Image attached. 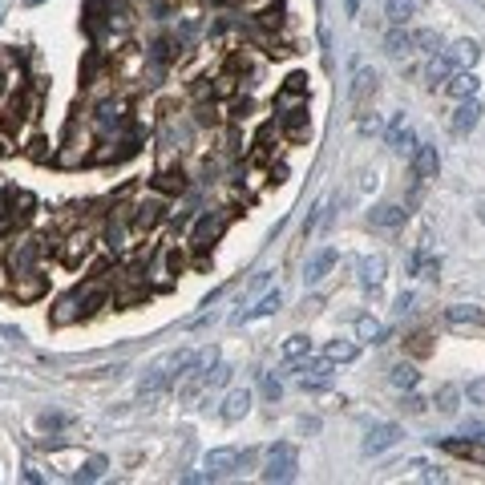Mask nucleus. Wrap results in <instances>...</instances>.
Masks as SVG:
<instances>
[{"label":"nucleus","instance_id":"f704fd0d","mask_svg":"<svg viewBox=\"0 0 485 485\" xmlns=\"http://www.w3.org/2000/svg\"><path fill=\"white\" fill-rule=\"evenodd\" d=\"M101 473H105V457H89V461H85V469L77 473V481H98Z\"/></svg>","mask_w":485,"mask_h":485},{"label":"nucleus","instance_id":"a878e982","mask_svg":"<svg viewBox=\"0 0 485 485\" xmlns=\"http://www.w3.org/2000/svg\"><path fill=\"white\" fill-rule=\"evenodd\" d=\"M323 356H328V360H332V364H348V360H356V356H360V348H356L352 340H332Z\"/></svg>","mask_w":485,"mask_h":485},{"label":"nucleus","instance_id":"c85d7f7f","mask_svg":"<svg viewBox=\"0 0 485 485\" xmlns=\"http://www.w3.org/2000/svg\"><path fill=\"white\" fill-rule=\"evenodd\" d=\"M449 73H453V61H449V57H433V61H429V69H424V77H429V85H445L449 81Z\"/></svg>","mask_w":485,"mask_h":485},{"label":"nucleus","instance_id":"58836bf2","mask_svg":"<svg viewBox=\"0 0 485 485\" xmlns=\"http://www.w3.org/2000/svg\"><path fill=\"white\" fill-rule=\"evenodd\" d=\"M409 352H412V356H429V352H433V344H429V332H417V336H409Z\"/></svg>","mask_w":485,"mask_h":485},{"label":"nucleus","instance_id":"c03bdc74","mask_svg":"<svg viewBox=\"0 0 485 485\" xmlns=\"http://www.w3.org/2000/svg\"><path fill=\"white\" fill-rule=\"evenodd\" d=\"M25 481H33V485H41V481H45V477H41V473H37V469H33V465H28V469H25Z\"/></svg>","mask_w":485,"mask_h":485},{"label":"nucleus","instance_id":"20e7f679","mask_svg":"<svg viewBox=\"0 0 485 485\" xmlns=\"http://www.w3.org/2000/svg\"><path fill=\"white\" fill-rule=\"evenodd\" d=\"M400 424H372V429H368V437H364V453H368V457H376V453H385V449H392L400 441Z\"/></svg>","mask_w":485,"mask_h":485},{"label":"nucleus","instance_id":"412c9836","mask_svg":"<svg viewBox=\"0 0 485 485\" xmlns=\"http://www.w3.org/2000/svg\"><path fill=\"white\" fill-rule=\"evenodd\" d=\"M477 85H481V81L473 77V69H461L457 77H449V81H445V89H449L457 101H461V98H477Z\"/></svg>","mask_w":485,"mask_h":485},{"label":"nucleus","instance_id":"f257e3e1","mask_svg":"<svg viewBox=\"0 0 485 485\" xmlns=\"http://www.w3.org/2000/svg\"><path fill=\"white\" fill-rule=\"evenodd\" d=\"M296 465H299L296 445L279 441V445H271V453H267V469H263V481H291V477H296Z\"/></svg>","mask_w":485,"mask_h":485},{"label":"nucleus","instance_id":"ddd939ff","mask_svg":"<svg viewBox=\"0 0 485 485\" xmlns=\"http://www.w3.org/2000/svg\"><path fill=\"white\" fill-rule=\"evenodd\" d=\"M251 412V392L247 388H231V392H226V400H223V421H243V417H247Z\"/></svg>","mask_w":485,"mask_h":485},{"label":"nucleus","instance_id":"09e8293b","mask_svg":"<svg viewBox=\"0 0 485 485\" xmlns=\"http://www.w3.org/2000/svg\"><path fill=\"white\" fill-rule=\"evenodd\" d=\"M0 93H4V73H0Z\"/></svg>","mask_w":485,"mask_h":485},{"label":"nucleus","instance_id":"bb28decb","mask_svg":"<svg viewBox=\"0 0 485 485\" xmlns=\"http://www.w3.org/2000/svg\"><path fill=\"white\" fill-rule=\"evenodd\" d=\"M388 380H392V388H400V392H409V388H417V380H421V372H417L412 364H397V368L388 372Z\"/></svg>","mask_w":485,"mask_h":485},{"label":"nucleus","instance_id":"a211bd4d","mask_svg":"<svg viewBox=\"0 0 485 485\" xmlns=\"http://www.w3.org/2000/svg\"><path fill=\"white\" fill-rule=\"evenodd\" d=\"M279 303H283V296H279V287H275L271 296H263L251 311H235V315H231V323H247V320H259V315H271Z\"/></svg>","mask_w":485,"mask_h":485},{"label":"nucleus","instance_id":"de8ad7c7","mask_svg":"<svg viewBox=\"0 0 485 485\" xmlns=\"http://www.w3.org/2000/svg\"><path fill=\"white\" fill-rule=\"evenodd\" d=\"M477 219H481V223H485V202H481V211H477Z\"/></svg>","mask_w":485,"mask_h":485},{"label":"nucleus","instance_id":"72a5a7b5","mask_svg":"<svg viewBox=\"0 0 485 485\" xmlns=\"http://www.w3.org/2000/svg\"><path fill=\"white\" fill-rule=\"evenodd\" d=\"M412 49L437 53V49H441V33H437V28H421V33H412Z\"/></svg>","mask_w":485,"mask_h":485},{"label":"nucleus","instance_id":"a19ab883","mask_svg":"<svg viewBox=\"0 0 485 485\" xmlns=\"http://www.w3.org/2000/svg\"><path fill=\"white\" fill-rule=\"evenodd\" d=\"M400 409L409 412V417H421V412H424V400H421V397H412V392H409V397H405V405H400Z\"/></svg>","mask_w":485,"mask_h":485},{"label":"nucleus","instance_id":"5701e85b","mask_svg":"<svg viewBox=\"0 0 485 485\" xmlns=\"http://www.w3.org/2000/svg\"><path fill=\"white\" fill-rule=\"evenodd\" d=\"M385 255H368V259H360V279H364V287H376L380 279H385Z\"/></svg>","mask_w":485,"mask_h":485},{"label":"nucleus","instance_id":"c756f323","mask_svg":"<svg viewBox=\"0 0 485 485\" xmlns=\"http://www.w3.org/2000/svg\"><path fill=\"white\" fill-rule=\"evenodd\" d=\"M412 9H417V0H388L385 4V13H388L392 25H405V21L412 16Z\"/></svg>","mask_w":485,"mask_h":485},{"label":"nucleus","instance_id":"4468645a","mask_svg":"<svg viewBox=\"0 0 485 485\" xmlns=\"http://www.w3.org/2000/svg\"><path fill=\"white\" fill-rule=\"evenodd\" d=\"M405 214H409V211H405V207H397V202H380V207H372V211H368V223L392 231V226L405 223Z\"/></svg>","mask_w":485,"mask_h":485},{"label":"nucleus","instance_id":"7ed1b4c3","mask_svg":"<svg viewBox=\"0 0 485 485\" xmlns=\"http://www.w3.org/2000/svg\"><path fill=\"white\" fill-rule=\"evenodd\" d=\"M296 372H299V385L303 388L320 392V388H328V380H332V360H328V356H323V360H303Z\"/></svg>","mask_w":485,"mask_h":485},{"label":"nucleus","instance_id":"f8f14e48","mask_svg":"<svg viewBox=\"0 0 485 485\" xmlns=\"http://www.w3.org/2000/svg\"><path fill=\"white\" fill-rule=\"evenodd\" d=\"M445 57L453 61V69H473V65H477V57H481V45H477L473 37H465V41H457Z\"/></svg>","mask_w":485,"mask_h":485},{"label":"nucleus","instance_id":"aec40b11","mask_svg":"<svg viewBox=\"0 0 485 485\" xmlns=\"http://www.w3.org/2000/svg\"><path fill=\"white\" fill-rule=\"evenodd\" d=\"M162 211H166V202L162 199H146L134 207V226H142V231H150V226L162 219Z\"/></svg>","mask_w":485,"mask_h":485},{"label":"nucleus","instance_id":"37998d69","mask_svg":"<svg viewBox=\"0 0 485 485\" xmlns=\"http://www.w3.org/2000/svg\"><path fill=\"white\" fill-rule=\"evenodd\" d=\"M412 303H417V296L412 291H400V299H397V311L405 315V311H412Z\"/></svg>","mask_w":485,"mask_h":485},{"label":"nucleus","instance_id":"6ab92c4d","mask_svg":"<svg viewBox=\"0 0 485 485\" xmlns=\"http://www.w3.org/2000/svg\"><path fill=\"white\" fill-rule=\"evenodd\" d=\"M219 235H223V219L219 214H202L199 226H194V247H211Z\"/></svg>","mask_w":485,"mask_h":485},{"label":"nucleus","instance_id":"9b49d317","mask_svg":"<svg viewBox=\"0 0 485 485\" xmlns=\"http://www.w3.org/2000/svg\"><path fill=\"white\" fill-rule=\"evenodd\" d=\"M445 323L449 328H481L485 311L473 308V303H453V308H445Z\"/></svg>","mask_w":485,"mask_h":485},{"label":"nucleus","instance_id":"2eb2a0df","mask_svg":"<svg viewBox=\"0 0 485 485\" xmlns=\"http://www.w3.org/2000/svg\"><path fill=\"white\" fill-rule=\"evenodd\" d=\"M332 267H336V251L323 247V251H315V255L308 259V267H303V279H308V283H320V279L332 271Z\"/></svg>","mask_w":485,"mask_h":485},{"label":"nucleus","instance_id":"1a4fd4ad","mask_svg":"<svg viewBox=\"0 0 485 485\" xmlns=\"http://www.w3.org/2000/svg\"><path fill=\"white\" fill-rule=\"evenodd\" d=\"M93 122H98L101 134H110V130H122V125H125V101H122V98L101 101V105H98V118H93Z\"/></svg>","mask_w":485,"mask_h":485},{"label":"nucleus","instance_id":"6e6552de","mask_svg":"<svg viewBox=\"0 0 485 485\" xmlns=\"http://www.w3.org/2000/svg\"><path fill=\"white\" fill-rule=\"evenodd\" d=\"M372 93H376V73L368 69V65H360V69L352 73V89H348V98H352V105H356V110H364Z\"/></svg>","mask_w":485,"mask_h":485},{"label":"nucleus","instance_id":"4be33fe9","mask_svg":"<svg viewBox=\"0 0 485 485\" xmlns=\"http://www.w3.org/2000/svg\"><path fill=\"white\" fill-rule=\"evenodd\" d=\"M41 291H45V279H37V271H28V275H16V287H13V296L16 299H37Z\"/></svg>","mask_w":485,"mask_h":485},{"label":"nucleus","instance_id":"c9c22d12","mask_svg":"<svg viewBox=\"0 0 485 485\" xmlns=\"http://www.w3.org/2000/svg\"><path fill=\"white\" fill-rule=\"evenodd\" d=\"M105 243H110L113 251L125 247V223H122V219H113V223L105 226Z\"/></svg>","mask_w":485,"mask_h":485},{"label":"nucleus","instance_id":"8fccbe9b","mask_svg":"<svg viewBox=\"0 0 485 485\" xmlns=\"http://www.w3.org/2000/svg\"><path fill=\"white\" fill-rule=\"evenodd\" d=\"M28 4H41V0H28Z\"/></svg>","mask_w":485,"mask_h":485},{"label":"nucleus","instance_id":"4c0bfd02","mask_svg":"<svg viewBox=\"0 0 485 485\" xmlns=\"http://www.w3.org/2000/svg\"><path fill=\"white\" fill-rule=\"evenodd\" d=\"M323 214H328V211H323V202H315V207H311V214L303 219V239H311V235H315V226H320V219H323Z\"/></svg>","mask_w":485,"mask_h":485},{"label":"nucleus","instance_id":"393cba45","mask_svg":"<svg viewBox=\"0 0 485 485\" xmlns=\"http://www.w3.org/2000/svg\"><path fill=\"white\" fill-rule=\"evenodd\" d=\"M385 49L392 53V57H405V53L412 49V33H405L400 25L388 28V37H385Z\"/></svg>","mask_w":485,"mask_h":485},{"label":"nucleus","instance_id":"dca6fc26","mask_svg":"<svg viewBox=\"0 0 485 485\" xmlns=\"http://www.w3.org/2000/svg\"><path fill=\"white\" fill-rule=\"evenodd\" d=\"M388 146L400 150V154H405V150L412 154V146H417V134H412V125L405 122V113H400V118H392V125H388Z\"/></svg>","mask_w":485,"mask_h":485},{"label":"nucleus","instance_id":"7c9ffc66","mask_svg":"<svg viewBox=\"0 0 485 485\" xmlns=\"http://www.w3.org/2000/svg\"><path fill=\"white\" fill-rule=\"evenodd\" d=\"M283 356L287 360H303V356H311V340L308 336H287L283 340Z\"/></svg>","mask_w":485,"mask_h":485},{"label":"nucleus","instance_id":"f03ea898","mask_svg":"<svg viewBox=\"0 0 485 485\" xmlns=\"http://www.w3.org/2000/svg\"><path fill=\"white\" fill-rule=\"evenodd\" d=\"M37 259H41V243L37 239H21V243H13V251H9V271L13 275L37 271Z\"/></svg>","mask_w":485,"mask_h":485},{"label":"nucleus","instance_id":"cd10ccee","mask_svg":"<svg viewBox=\"0 0 485 485\" xmlns=\"http://www.w3.org/2000/svg\"><path fill=\"white\" fill-rule=\"evenodd\" d=\"M356 336L368 340V344H380V340H385V323L372 320V315H360V320H356Z\"/></svg>","mask_w":485,"mask_h":485},{"label":"nucleus","instance_id":"e433bc0d","mask_svg":"<svg viewBox=\"0 0 485 485\" xmlns=\"http://www.w3.org/2000/svg\"><path fill=\"white\" fill-rule=\"evenodd\" d=\"M259 388H263V397H267V400H279V397H283V385H279L275 376H267V372L259 376Z\"/></svg>","mask_w":485,"mask_h":485},{"label":"nucleus","instance_id":"0eeeda50","mask_svg":"<svg viewBox=\"0 0 485 485\" xmlns=\"http://www.w3.org/2000/svg\"><path fill=\"white\" fill-rule=\"evenodd\" d=\"M481 122V101L477 98H461V105L453 110V134H473Z\"/></svg>","mask_w":485,"mask_h":485},{"label":"nucleus","instance_id":"a18cd8bd","mask_svg":"<svg viewBox=\"0 0 485 485\" xmlns=\"http://www.w3.org/2000/svg\"><path fill=\"white\" fill-rule=\"evenodd\" d=\"M465 433H477V437H485V424H477V421H469V424H465Z\"/></svg>","mask_w":485,"mask_h":485},{"label":"nucleus","instance_id":"f3484780","mask_svg":"<svg viewBox=\"0 0 485 485\" xmlns=\"http://www.w3.org/2000/svg\"><path fill=\"white\" fill-rule=\"evenodd\" d=\"M77 315H85V308H81V296H77V291H69L65 299H57V308H53V323H57V328L73 323Z\"/></svg>","mask_w":485,"mask_h":485},{"label":"nucleus","instance_id":"423d86ee","mask_svg":"<svg viewBox=\"0 0 485 485\" xmlns=\"http://www.w3.org/2000/svg\"><path fill=\"white\" fill-rule=\"evenodd\" d=\"M441 170V158H437V146H412V178L417 182H429Z\"/></svg>","mask_w":485,"mask_h":485},{"label":"nucleus","instance_id":"473e14b6","mask_svg":"<svg viewBox=\"0 0 485 485\" xmlns=\"http://www.w3.org/2000/svg\"><path fill=\"white\" fill-rule=\"evenodd\" d=\"M154 187H158V190H166V194H174V190H182V187H187V178H182V170H162V174L154 178Z\"/></svg>","mask_w":485,"mask_h":485},{"label":"nucleus","instance_id":"2f4dec72","mask_svg":"<svg viewBox=\"0 0 485 485\" xmlns=\"http://www.w3.org/2000/svg\"><path fill=\"white\" fill-rule=\"evenodd\" d=\"M61 255H65V263H81L89 255V235H73V239H69V247H65Z\"/></svg>","mask_w":485,"mask_h":485},{"label":"nucleus","instance_id":"49530a36","mask_svg":"<svg viewBox=\"0 0 485 485\" xmlns=\"http://www.w3.org/2000/svg\"><path fill=\"white\" fill-rule=\"evenodd\" d=\"M344 9H348V16H356L360 13V0H344Z\"/></svg>","mask_w":485,"mask_h":485},{"label":"nucleus","instance_id":"ea45409f","mask_svg":"<svg viewBox=\"0 0 485 485\" xmlns=\"http://www.w3.org/2000/svg\"><path fill=\"white\" fill-rule=\"evenodd\" d=\"M65 424H69V417H61V412H45V417H41V429H65Z\"/></svg>","mask_w":485,"mask_h":485},{"label":"nucleus","instance_id":"9d476101","mask_svg":"<svg viewBox=\"0 0 485 485\" xmlns=\"http://www.w3.org/2000/svg\"><path fill=\"white\" fill-rule=\"evenodd\" d=\"M441 449L453 457H465L473 465H485V441H457V437H441Z\"/></svg>","mask_w":485,"mask_h":485},{"label":"nucleus","instance_id":"79ce46f5","mask_svg":"<svg viewBox=\"0 0 485 485\" xmlns=\"http://www.w3.org/2000/svg\"><path fill=\"white\" fill-rule=\"evenodd\" d=\"M469 400L473 405H485V380H473L469 385Z\"/></svg>","mask_w":485,"mask_h":485},{"label":"nucleus","instance_id":"b1692460","mask_svg":"<svg viewBox=\"0 0 485 485\" xmlns=\"http://www.w3.org/2000/svg\"><path fill=\"white\" fill-rule=\"evenodd\" d=\"M457 409H461V388L457 385H441V388H437V412L453 417Z\"/></svg>","mask_w":485,"mask_h":485},{"label":"nucleus","instance_id":"39448f33","mask_svg":"<svg viewBox=\"0 0 485 485\" xmlns=\"http://www.w3.org/2000/svg\"><path fill=\"white\" fill-rule=\"evenodd\" d=\"M239 449H211L207 457H202V469L211 473V477H226V473H235L239 469Z\"/></svg>","mask_w":485,"mask_h":485}]
</instances>
